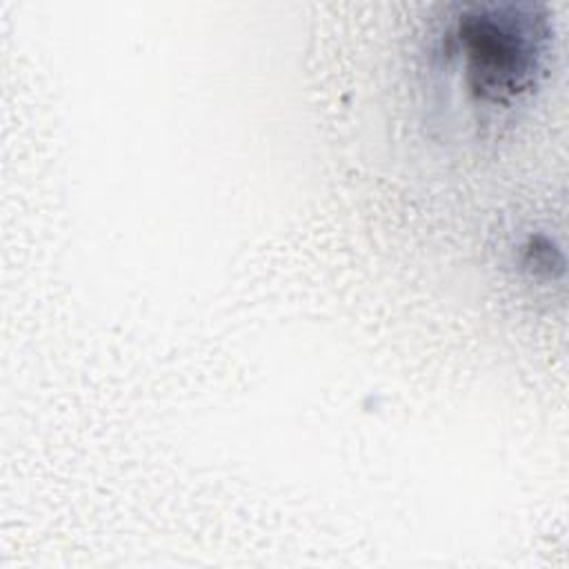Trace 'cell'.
I'll list each match as a JSON object with an SVG mask.
<instances>
[{
	"label": "cell",
	"mask_w": 569,
	"mask_h": 569,
	"mask_svg": "<svg viewBox=\"0 0 569 569\" xmlns=\"http://www.w3.org/2000/svg\"><path fill=\"white\" fill-rule=\"evenodd\" d=\"M467 82L480 100L507 102L529 89L540 62L536 20L505 11L473 13L460 22Z\"/></svg>",
	"instance_id": "obj_1"
}]
</instances>
